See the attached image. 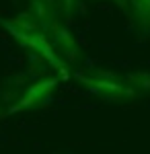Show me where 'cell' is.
Listing matches in <instances>:
<instances>
[{
  "label": "cell",
  "instance_id": "ba28073f",
  "mask_svg": "<svg viewBox=\"0 0 150 154\" xmlns=\"http://www.w3.org/2000/svg\"><path fill=\"white\" fill-rule=\"evenodd\" d=\"M62 4H64V8H66V12H70L74 6H76V0H62Z\"/></svg>",
  "mask_w": 150,
  "mask_h": 154
},
{
  "label": "cell",
  "instance_id": "5b68a950",
  "mask_svg": "<svg viewBox=\"0 0 150 154\" xmlns=\"http://www.w3.org/2000/svg\"><path fill=\"white\" fill-rule=\"evenodd\" d=\"M31 14L45 33L56 25V6L52 0H31Z\"/></svg>",
  "mask_w": 150,
  "mask_h": 154
},
{
  "label": "cell",
  "instance_id": "9c48e42d",
  "mask_svg": "<svg viewBox=\"0 0 150 154\" xmlns=\"http://www.w3.org/2000/svg\"><path fill=\"white\" fill-rule=\"evenodd\" d=\"M0 117H2V113H0Z\"/></svg>",
  "mask_w": 150,
  "mask_h": 154
},
{
  "label": "cell",
  "instance_id": "277c9868",
  "mask_svg": "<svg viewBox=\"0 0 150 154\" xmlns=\"http://www.w3.org/2000/svg\"><path fill=\"white\" fill-rule=\"evenodd\" d=\"M47 35H52L49 41H52L54 49H56L66 62H74V60L78 58V45H76L74 37L70 35L64 27H60V25L56 23L49 31H47Z\"/></svg>",
  "mask_w": 150,
  "mask_h": 154
},
{
  "label": "cell",
  "instance_id": "3957f363",
  "mask_svg": "<svg viewBox=\"0 0 150 154\" xmlns=\"http://www.w3.org/2000/svg\"><path fill=\"white\" fill-rule=\"evenodd\" d=\"M58 82H60L58 76H49V78H41V80H37L35 84H31V86L27 88V93H25V95L19 99V103L11 109V113L27 111V109H35V107L43 105L45 101H49V97L54 95V91H56Z\"/></svg>",
  "mask_w": 150,
  "mask_h": 154
},
{
  "label": "cell",
  "instance_id": "8992f818",
  "mask_svg": "<svg viewBox=\"0 0 150 154\" xmlns=\"http://www.w3.org/2000/svg\"><path fill=\"white\" fill-rule=\"evenodd\" d=\"M126 84L136 93V95H142V93H150V72H132L126 76Z\"/></svg>",
  "mask_w": 150,
  "mask_h": 154
},
{
  "label": "cell",
  "instance_id": "7a4b0ae2",
  "mask_svg": "<svg viewBox=\"0 0 150 154\" xmlns=\"http://www.w3.org/2000/svg\"><path fill=\"white\" fill-rule=\"evenodd\" d=\"M80 82L91 91L92 95L103 99L107 103H126L136 99V93L126 84V78L117 76L115 72H89V74H78Z\"/></svg>",
  "mask_w": 150,
  "mask_h": 154
},
{
  "label": "cell",
  "instance_id": "52a82bcc",
  "mask_svg": "<svg viewBox=\"0 0 150 154\" xmlns=\"http://www.w3.org/2000/svg\"><path fill=\"white\" fill-rule=\"evenodd\" d=\"M132 11L138 14L140 19H148L150 21V0H130Z\"/></svg>",
  "mask_w": 150,
  "mask_h": 154
},
{
  "label": "cell",
  "instance_id": "6da1fadb",
  "mask_svg": "<svg viewBox=\"0 0 150 154\" xmlns=\"http://www.w3.org/2000/svg\"><path fill=\"white\" fill-rule=\"evenodd\" d=\"M0 25L11 33L23 48L31 49V51H35L37 56H41V58L45 60L47 64L54 68V70L58 72V78H62V80H68L70 76V70H68V62L60 56L58 51L54 49V45H52V41L47 39V33L45 31H25V29H21V27H17V25L12 23V21H8V19H0Z\"/></svg>",
  "mask_w": 150,
  "mask_h": 154
}]
</instances>
